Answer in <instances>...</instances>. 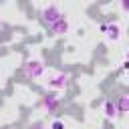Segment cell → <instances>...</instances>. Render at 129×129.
<instances>
[{"label":"cell","instance_id":"obj_1","mask_svg":"<svg viewBox=\"0 0 129 129\" xmlns=\"http://www.w3.org/2000/svg\"><path fill=\"white\" fill-rule=\"evenodd\" d=\"M44 71H46V64H44L40 58H26L24 64H22L24 77H26V79H32V81L40 79V77L44 75Z\"/></svg>","mask_w":129,"mask_h":129},{"label":"cell","instance_id":"obj_2","mask_svg":"<svg viewBox=\"0 0 129 129\" xmlns=\"http://www.w3.org/2000/svg\"><path fill=\"white\" fill-rule=\"evenodd\" d=\"M40 18H42V22H44L46 28H48V26H52L54 22H58L60 18H64V12H62L56 4H48V6H44V8L40 10Z\"/></svg>","mask_w":129,"mask_h":129},{"label":"cell","instance_id":"obj_3","mask_svg":"<svg viewBox=\"0 0 129 129\" xmlns=\"http://www.w3.org/2000/svg\"><path fill=\"white\" fill-rule=\"evenodd\" d=\"M71 75L69 73H54V75H48V79H46V85H48V89H52V91H64L69 85H71Z\"/></svg>","mask_w":129,"mask_h":129},{"label":"cell","instance_id":"obj_4","mask_svg":"<svg viewBox=\"0 0 129 129\" xmlns=\"http://www.w3.org/2000/svg\"><path fill=\"white\" fill-rule=\"evenodd\" d=\"M99 30L107 36V40H111V42H117L119 38H121V26L117 24V22H101L99 24Z\"/></svg>","mask_w":129,"mask_h":129},{"label":"cell","instance_id":"obj_5","mask_svg":"<svg viewBox=\"0 0 129 129\" xmlns=\"http://www.w3.org/2000/svg\"><path fill=\"white\" fill-rule=\"evenodd\" d=\"M46 113H56L58 109H60V99L54 95V93H46V95H42L40 97V103H38Z\"/></svg>","mask_w":129,"mask_h":129},{"label":"cell","instance_id":"obj_6","mask_svg":"<svg viewBox=\"0 0 129 129\" xmlns=\"http://www.w3.org/2000/svg\"><path fill=\"white\" fill-rule=\"evenodd\" d=\"M103 113H105V117H107L109 121L117 119V117H119V109H117V103H115L113 99H107V101H105V105H103Z\"/></svg>","mask_w":129,"mask_h":129},{"label":"cell","instance_id":"obj_7","mask_svg":"<svg viewBox=\"0 0 129 129\" xmlns=\"http://www.w3.org/2000/svg\"><path fill=\"white\" fill-rule=\"evenodd\" d=\"M69 28H71L69 20H67V18H60L58 22H54L52 26H48V32H50V34H54V36H58V34H64V32H69Z\"/></svg>","mask_w":129,"mask_h":129},{"label":"cell","instance_id":"obj_8","mask_svg":"<svg viewBox=\"0 0 129 129\" xmlns=\"http://www.w3.org/2000/svg\"><path fill=\"white\" fill-rule=\"evenodd\" d=\"M115 103H117L119 115H125V113H129V93H125V95H119V97L115 99Z\"/></svg>","mask_w":129,"mask_h":129},{"label":"cell","instance_id":"obj_9","mask_svg":"<svg viewBox=\"0 0 129 129\" xmlns=\"http://www.w3.org/2000/svg\"><path fill=\"white\" fill-rule=\"evenodd\" d=\"M50 129H64V123L56 119V121H52V125H50Z\"/></svg>","mask_w":129,"mask_h":129},{"label":"cell","instance_id":"obj_10","mask_svg":"<svg viewBox=\"0 0 129 129\" xmlns=\"http://www.w3.org/2000/svg\"><path fill=\"white\" fill-rule=\"evenodd\" d=\"M121 8H123L125 12H129V0H123V2H121Z\"/></svg>","mask_w":129,"mask_h":129},{"label":"cell","instance_id":"obj_11","mask_svg":"<svg viewBox=\"0 0 129 129\" xmlns=\"http://www.w3.org/2000/svg\"><path fill=\"white\" fill-rule=\"evenodd\" d=\"M121 69H123V71H129V60H127V58L121 62Z\"/></svg>","mask_w":129,"mask_h":129},{"label":"cell","instance_id":"obj_12","mask_svg":"<svg viewBox=\"0 0 129 129\" xmlns=\"http://www.w3.org/2000/svg\"><path fill=\"white\" fill-rule=\"evenodd\" d=\"M30 129H44V127H42V123H34Z\"/></svg>","mask_w":129,"mask_h":129},{"label":"cell","instance_id":"obj_13","mask_svg":"<svg viewBox=\"0 0 129 129\" xmlns=\"http://www.w3.org/2000/svg\"><path fill=\"white\" fill-rule=\"evenodd\" d=\"M4 30H6V24H4V22H2V20H0V34H2V32H4Z\"/></svg>","mask_w":129,"mask_h":129},{"label":"cell","instance_id":"obj_14","mask_svg":"<svg viewBox=\"0 0 129 129\" xmlns=\"http://www.w3.org/2000/svg\"><path fill=\"white\" fill-rule=\"evenodd\" d=\"M125 58H127V60H129V48H127V56H125Z\"/></svg>","mask_w":129,"mask_h":129},{"label":"cell","instance_id":"obj_15","mask_svg":"<svg viewBox=\"0 0 129 129\" xmlns=\"http://www.w3.org/2000/svg\"><path fill=\"white\" fill-rule=\"evenodd\" d=\"M48 129H50V127H48Z\"/></svg>","mask_w":129,"mask_h":129}]
</instances>
